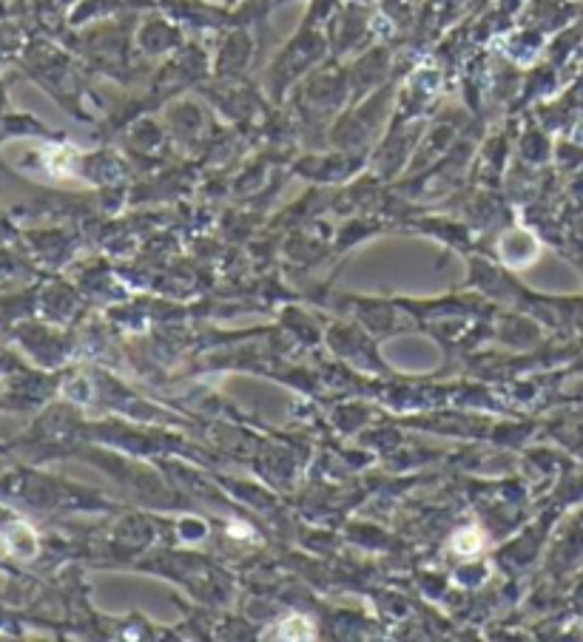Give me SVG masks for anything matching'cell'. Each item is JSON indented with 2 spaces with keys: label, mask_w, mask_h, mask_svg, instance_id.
Instances as JSON below:
<instances>
[{
  "label": "cell",
  "mask_w": 583,
  "mask_h": 642,
  "mask_svg": "<svg viewBox=\"0 0 583 642\" xmlns=\"http://www.w3.org/2000/svg\"><path fill=\"white\" fill-rule=\"evenodd\" d=\"M478 549H481V534H478L475 529H464V532L455 534V552L473 554V552H478Z\"/></svg>",
  "instance_id": "cell-1"
},
{
  "label": "cell",
  "mask_w": 583,
  "mask_h": 642,
  "mask_svg": "<svg viewBox=\"0 0 583 642\" xmlns=\"http://www.w3.org/2000/svg\"><path fill=\"white\" fill-rule=\"evenodd\" d=\"M304 623H307L304 617H296V620H288V623H282V626H279V637H299V640H307V637H310L313 631H304V628L299 631V626H304Z\"/></svg>",
  "instance_id": "cell-2"
}]
</instances>
